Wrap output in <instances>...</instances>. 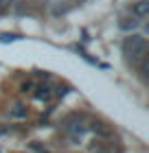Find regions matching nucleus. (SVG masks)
<instances>
[{"mask_svg":"<svg viewBox=\"0 0 149 153\" xmlns=\"http://www.w3.org/2000/svg\"><path fill=\"white\" fill-rule=\"evenodd\" d=\"M35 99L37 101H51L53 99V88L48 85V83H42V85H37L35 88Z\"/></svg>","mask_w":149,"mask_h":153,"instance_id":"obj_3","label":"nucleus"},{"mask_svg":"<svg viewBox=\"0 0 149 153\" xmlns=\"http://www.w3.org/2000/svg\"><path fill=\"white\" fill-rule=\"evenodd\" d=\"M20 92H33V81H24L22 85H20Z\"/></svg>","mask_w":149,"mask_h":153,"instance_id":"obj_9","label":"nucleus"},{"mask_svg":"<svg viewBox=\"0 0 149 153\" xmlns=\"http://www.w3.org/2000/svg\"><path fill=\"white\" fill-rule=\"evenodd\" d=\"M22 153H24V151H22Z\"/></svg>","mask_w":149,"mask_h":153,"instance_id":"obj_12","label":"nucleus"},{"mask_svg":"<svg viewBox=\"0 0 149 153\" xmlns=\"http://www.w3.org/2000/svg\"><path fill=\"white\" fill-rule=\"evenodd\" d=\"M44 153H46V151H44Z\"/></svg>","mask_w":149,"mask_h":153,"instance_id":"obj_11","label":"nucleus"},{"mask_svg":"<svg viewBox=\"0 0 149 153\" xmlns=\"http://www.w3.org/2000/svg\"><path fill=\"white\" fill-rule=\"evenodd\" d=\"M66 131L73 136V140H79V138L83 136V131H86L83 118H79V116H70L68 120H66Z\"/></svg>","mask_w":149,"mask_h":153,"instance_id":"obj_2","label":"nucleus"},{"mask_svg":"<svg viewBox=\"0 0 149 153\" xmlns=\"http://www.w3.org/2000/svg\"><path fill=\"white\" fill-rule=\"evenodd\" d=\"M11 116H13V118H22V116H26V107L22 105V103H16V105H13V109H11Z\"/></svg>","mask_w":149,"mask_h":153,"instance_id":"obj_7","label":"nucleus"},{"mask_svg":"<svg viewBox=\"0 0 149 153\" xmlns=\"http://www.w3.org/2000/svg\"><path fill=\"white\" fill-rule=\"evenodd\" d=\"M92 131H94L97 136H101V138H110V136H112L110 127H105L103 123H92Z\"/></svg>","mask_w":149,"mask_h":153,"instance_id":"obj_5","label":"nucleus"},{"mask_svg":"<svg viewBox=\"0 0 149 153\" xmlns=\"http://www.w3.org/2000/svg\"><path fill=\"white\" fill-rule=\"evenodd\" d=\"M13 7V0H0V16H2V13H7Z\"/></svg>","mask_w":149,"mask_h":153,"instance_id":"obj_8","label":"nucleus"},{"mask_svg":"<svg viewBox=\"0 0 149 153\" xmlns=\"http://www.w3.org/2000/svg\"><path fill=\"white\" fill-rule=\"evenodd\" d=\"M132 13L136 18H147L149 16V0H138L132 4Z\"/></svg>","mask_w":149,"mask_h":153,"instance_id":"obj_4","label":"nucleus"},{"mask_svg":"<svg viewBox=\"0 0 149 153\" xmlns=\"http://www.w3.org/2000/svg\"><path fill=\"white\" fill-rule=\"evenodd\" d=\"M123 51L130 59L140 61V59H145V55H147V39L140 37V35H130V37L123 39Z\"/></svg>","mask_w":149,"mask_h":153,"instance_id":"obj_1","label":"nucleus"},{"mask_svg":"<svg viewBox=\"0 0 149 153\" xmlns=\"http://www.w3.org/2000/svg\"><path fill=\"white\" fill-rule=\"evenodd\" d=\"M16 39H20V37L18 35H7V33L0 35V42H2V44H7V42H16Z\"/></svg>","mask_w":149,"mask_h":153,"instance_id":"obj_10","label":"nucleus"},{"mask_svg":"<svg viewBox=\"0 0 149 153\" xmlns=\"http://www.w3.org/2000/svg\"><path fill=\"white\" fill-rule=\"evenodd\" d=\"M118 26H121L123 31H134V29L138 26V20H136V18H121Z\"/></svg>","mask_w":149,"mask_h":153,"instance_id":"obj_6","label":"nucleus"}]
</instances>
